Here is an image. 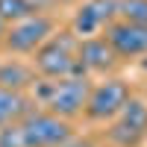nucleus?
<instances>
[{"label": "nucleus", "instance_id": "15", "mask_svg": "<svg viewBox=\"0 0 147 147\" xmlns=\"http://www.w3.org/2000/svg\"><path fill=\"white\" fill-rule=\"evenodd\" d=\"M3 38H6V24L0 21V44H3Z\"/></svg>", "mask_w": 147, "mask_h": 147}, {"label": "nucleus", "instance_id": "14", "mask_svg": "<svg viewBox=\"0 0 147 147\" xmlns=\"http://www.w3.org/2000/svg\"><path fill=\"white\" fill-rule=\"evenodd\" d=\"M0 147H27L21 124H6V127H0Z\"/></svg>", "mask_w": 147, "mask_h": 147}, {"label": "nucleus", "instance_id": "11", "mask_svg": "<svg viewBox=\"0 0 147 147\" xmlns=\"http://www.w3.org/2000/svg\"><path fill=\"white\" fill-rule=\"evenodd\" d=\"M32 82V71L21 62H9V65H0V88H9V91H21L24 85Z\"/></svg>", "mask_w": 147, "mask_h": 147}, {"label": "nucleus", "instance_id": "3", "mask_svg": "<svg viewBox=\"0 0 147 147\" xmlns=\"http://www.w3.org/2000/svg\"><path fill=\"white\" fill-rule=\"evenodd\" d=\"M21 129H24L27 147H62L71 141L68 121L56 118L50 112H30L21 121Z\"/></svg>", "mask_w": 147, "mask_h": 147}, {"label": "nucleus", "instance_id": "16", "mask_svg": "<svg viewBox=\"0 0 147 147\" xmlns=\"http://www.w3.org/2000/svg\"><path fill=\"white\" fill-rule=\"evenodd\" d=\"M62 147H88V144H71V141H68V144H62Z\"/></svg>", "mask_w": 147, "mask_h": 147}, {"label": "nucleus", "instance_id": "5", "mask_svg": "<svg viewBox=\"0 0 147 147\" xmlns=\"http://www.w3.org/2000/svg\"><path fill=\"white\" fill-rule=\"evenodd\" d=\"M127 100H129V85L124 80H106L88 91V100H85L82 112L88 121H112L124 109Z\"/></svg>", "mask_w": 147, "mask_h": 147}, {"label": "nucleus", "instance_id": "13", "mask_svg": "<svg viewBox=\"0 0 147 147\" xmlns=\"http://www.w3.org/2000/svg\"><path fill=\"white\" fill-rule=\"evenodd\" d=\"M32 15H38V12L30 6V0H0V21L6 27L24 21V18H32Z\"/></svg>", "mask_w": 147, "mask_h": 147}, {"label": "nucleus", "instance_id": "6", "mask_svg": "<svg viewBox=\"0 0 147 147\" xmlns=\"http://www.w3.org/2000/svg\"><path fill=\"white\" fill-rule=\"evenodd\" d=\"M147 136V103L129 97L124 109L115 115V124L109 129V138L118 147H136Z\"/></svg>", "mask_w": 147, "mask_h": 147}, {"label": "nucleus", "instance_id": "10", "mask_svg": "<svg viewBox=\"0 0 147 147\" xmlns=\"http://www.w3.org/2000/svg\"><path fill=\"white\" fill-rule=\"evenodd\" d=\"M30 112H32V103H30L21 91L0 88V127H6V124H21Z\"/></svg>", "mask_w": 147, "mask_h": 147}, {"label": "nucleus", "instance_id": "9", "mask_svg": "<svg viewBox=\"0 0 147 147\" xmlns=\"http://www.w3.org/2000/svg\"><path fill=\"white\" fill-rule=\"evenodd\" d=\"M77 62L82 65V71H109V68H115L118 56L106 44V38L91 35V38H80L77 41Z\"/></svg>", "mask_w": 147, "mask_h": 147}, {"label": "nucleus", "instance_id": "8", "mask_svg": "<svg viewBox=\"0 0 147 147\" xmlns=\"http://www.w3.org/2000/svg\"><path fill=\"white\" fill-rule=\"evenodd\" d=\"M115 21V0H85V3L77 9V15H74V35H85V38H91L97 30H103L106 24Z\"/></svg>", "mask_w": 147, "mask_h": 147}, {"label": "nucleus", "instance_id": "1", "mask_svg": "<svg viewBox=\"0 0 147 147\" xmlns=\"http://www.w3.org/2000/svg\"><path fill=\"white\" fill-rule=\"evenodd\" d=\"M35 71L47 80L85 77L82 65L77 62V38L74 32H56L35 50Z\"/></svg>", "mask_w": 147, "mask_h": 147}, {"label": "nucleus", "instance_id": "12", "mask_svg": "<svg viewBox=\"0 0 147 147\" xmlns=\"http://www.w3.org/2000/svg\"><path fill=\"white\" fill-rule=\"evenodd\" d=\"M115 21L147 27V0H115Z\"/></svg>", "mask_w": 147, "mask_h": 147}, {"label": "nucleus", "instance_id": "2", "mask_svg": "<svg viewBox=\"0 0 147 147\" xmlns=\"http://www.w3.org/2000/svg\"><path fill=\"white\" fill-rule=\"evenodd\" d=\"M88 91H91V82L85 77H65V80H53L44 85V94L41 100L47 106V112L56 115V118H74L85 109V100H88Z\"/></svg>", "mask_w": 147, "mask_h": 147}, {"label": "nucleus", "instance_id": "7", "mask_svg": "<svg viewBox=\"0 0 147 147\" xmlns=\"http://www.w3.org/2000/svg\"><path fill=\"white\" fill-rule=\"evenodd\" d=\"M106 44L115 50V56H141L147 53V27H138V24H127V21H112L106 24Z\"/></svg>", "mask_w": 147, "mask_h": 147}, {"label": "nucleus", "instance_id": "4", "mask_svg": "<svg viewBox=\"0 0 147 147\" xmlns=\"http://www.w3.org/2000/svg\"><path fill=\"white\" fill-rule=\"evenodd\" d=\"M53 18L50 15H32V18H24L18 24H9L6 27V38L3 44L15 53H35L38 47L53 35Z\"/></svg>", "mask_w": 147, "mask_h": 147}]
</instances>
